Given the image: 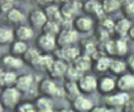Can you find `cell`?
<instances>
[{
    "instance_id": "1",
    "label": "cell",
    "mask_w": 134,
    "mask_h": 112,
    "mask_svg": "<svg viewBox=\"0 0 134 112\" xmlns=\"http://www.w3.org/2000/svg\"><path fill=\"white\" fill-rule=\"evenodd\" d=\"M21 102V93L15 87L4 88L0 92V103L4 109H15Z\"/></svg>"
},
{
    "instance_id": "2",
    "label": "cell",
    "mask_w": 134,
    "mask_h": 112,
    "mask_svg": "<svg viewBox=\"0 0 134 112\" xmlns=\"http://www.w3.org/2000/svg\"><path fill=\"white\" fill-rule=\"evenodd\" d=\"M38 91L41 95L47 96V97H50V98L63 95L62 87L58 86L57 83L50 77H44L39 82Z\"/></svg>"
},
{
    "instance_id": "3",
    "label": "cell",
    "mask_w": 134,
    "mask_h": 112,
    "mask_svg": "<svg viewBox=\"0 0 134 112\" xmlns=\"http://www.w3.org/2000/svg\"><path fill=\"white\" fill-rule=\"evenodd\" d=\"M79 33L72 27H62L60 32L55 37L57 47L63 48L67 46H72L73 43L77 41Z\"/></svg>"
},
{
    "instance_id": "4",
    "label": "cell",
    "mask_w": 134,
    "mask_h": 112,
    "mask_svg": "<svg viewBox=\"0 0 134 112\" xmlns=\"http://www.w3.org/2000/svg\"><path fill=\"white\" fill-rule=\"evenodd\" d=\"M36 45L41 53L49 54L50 52H53L57 49L55 37L46 33H40L36 40Z\"/></svg>"
},
{
    "instance_id": "5",
    "label": "cell",
    "mask_w": 134,
    "mask_h": 112,
    "mask_svg": "<svg viewBox=\"0 0 134 112\" xmlns=\"http://www.w3.org/2000/svg\"><path fill=\"white\" fill-rule=\"evenodd\" d=\"M28 22L32 29H42L45 23L47 22V18L42 8H34L28 14Z\"/></svg>"
},
{
    "instance_id": "6",
    "label": "cell",
    "mask_w": 134,
    "mask_h": 112,
    "mask_svg": "<svg viewBox=\"0 0 134 112\" xmlns=\"http://www.w3.org/2000/svg\"><path fill=\"white\" fill-rule=\"evenodd\" d=\"M58 58L62 61H64L65 63H69L72 64L73 61L81 54L80 48L75 47V46H67V47H63V48H59L55 51Z\"/></svg>"
},
{
    "instance_id": "7",
    "label": "cell",
    "mask_w": 134,
    "mask_h": 112,
    "mask_svg": "<svg viewBox=\"0 0 134 112\" xmlns=\"http://www.w3.org/2000/svg\"><path fill=\"white\" fill-rule=\"evenodd\" d=\"M76 84L82 94H90L96 90V79L93 75L83 74Z\"/></svg>"
},
{
    "instance_id": "8",
    "label": "cell",
    "mask_w": 134,
    "mask_h": 112,
    "mask_svg": "<svg viewBox=\"0 0 134 112\" xmlns=\"http://www.w3.org/2000/svg\"><path fill=\"white\" fill-rule=\"evenodd\" d=\"M68 68L67 63L64 61L54 58L53 62L50 64V66L47 68L46 72L48 73L50 79H59V77H64V74Z\"/></svg>"
},
{
    "instance_id": "9",
    "label": "cell",
    "mask_w": 134,
    "mask_h": 112,
    "mask_svg": "<svg viewBox=\"0 0 134 112\" xmlns=\"http://www.w3.org/2000/svg\"><path fill=\"white\" fill-rule=\"evenodd\" d=\"M72 28L79 32H89L92 29L93 21L88 16H77L74 17L72 20Z\"/></svg>"
},
{
    "instance_id": "10",
    "label": "cell",
    "mask_w": 134,
    "mask_h": 112,
    "mask_svg": "<svg viewBox=\"0 0 134 112\" xmlns=\"http://www.w3.org/2000/svg\"><path fill=\"white\" fill-rule=\"evenodd\" d=\"M116 88V82L107 75L99 76L96 79V90L104 95H109Z\"/></svg>"
},
{
    "instance_id": "11",
    "label": "cell",
    "mask_w": 134,
    "mask_h": 112,
    "mask_svg": "<svg viewBox=\"0 0 134 112\" xmlns=\"http://www.w3.org/2000/svg\"><path fill=\"white\" fill-rule=\"evenodd\" d=\"M23 61L22 59L15 57L13 54H4L1 60H0V65L2 66V68L4 70H8V71H13V70H17L20 69L23 66Z\"/></svg>"
},
{
    "instance_id": "12",
    "label": "cell",
    "mask_w": 134,
    "mask_h": 112,
    "mask_svg": "<svg viewBox=\"0 0 134 112\" xmlns=\"http://www.w3.org/2000/svg\"><path fill=\"white\" fill-rule=\"evenodd\" d=\"M130 99L128 93L126 92H119L115 94H109L105 98V106L110 108H116L124 106L128 100Z\"/></svg>"
},
{
    "instance_id": "13",
    "label": "cell",
    "mask_w": 134,
    "mask_h": 112,
    "mask_svg": "<svg viewBox=\"0 0 134 112\" xmlns=\"http://www.w3.org/2000/svg\"><path fill=\"white\" fill-rule=\"evenodd\" d=\"M32 84H34V77L31 74H20L17 75L14 87L20 93H24L31 88Z\"/></svg>"
},
{
    "instance_id": "14",
    "label": "cell",
    "mask_w": 134,
    "mask_h": 112,
    "mask_svg": "<svg viewBox=\"0 0 134 112\" xmlns=\"http://www.w3.org/2000/svg\"><path fill=\"white\" fill-rule=\"evenodd\" d=\"M92 107V102L86 96H84V94H81L71 103V109L74 112H89Z\"/></svg>"
},
{
    "instance_id": "15",
    "label": "cell",
    "mask_w": 134,
    "mask_h": 112,
    "mask_svg": "<svg viewBox=\"0 0 134 112\" xmlns=\"http://www.w3.org/2000/svg\"><path fill=\"white\" fill-rule=\"evenodd\" d=\"M82 8L83 10L87 14V15H91V16H95L98 19L104 17V12L102 9V5L100 2L95 1V0H89L86 1L85 3L82 4Z\"/></svg>"
},
{
    "instance_id": "16",
    "label": "cell",
    "mask_w": 134,
    "mask_h": 112,
    "mask_svg": "<svg viewBox=\"0 0 134 112\" xmlns=\"http://www.w3.org/2000/svg\"><path fill=\"white\" fill-rule=\"evenodd\" d=\"M34 36V29L29 26V25H18L15 29H14V38L17 41H22V42H26L28 40H30Z\"/></svg>"
},
{
    "instance_id": "17",
    "label": "cell",
    "mask_w": 134,
    "mask_h": 112,
    "mask_svg": "<svg viewBox=\"0 0 134 112\" xmlns=\"http://www.w3.org/2000/svg\"><path fill=\"white\" fill-rule=\"evenodd\" d=\"M62 89H63V95L70 103H72L77 96H80L82 94L77 87V84L73 83V82H65Z\"/></svg>"
},
{
    "instance_id": "18",
    "label": "cell",
    "mask_w": 134,
    "mask_h": 112,
    "mask_svg": "<svg viewBox=\"0 0 134 112\" xmlns=\"http://www.w3.org/2000/svg\"><path fill=\"white\" fill-rule=\"evenodd\" d=\"M116 88L120 92H128L134 89V75L133 74H125L118 77L116 81Z\"/></svg>"
},
{
    "instance_id": "19",
    "label": "cell",
    "mask_w": 134,
    "mask_h": 112,
    "mask_svg": "<svg viewBox=\"0 0 134 112\" xmlns=\"http://www.w3.org/2000/svg\"><path fill=\"white\" fill-rule=\"evenodd\" d=\"M76 70H79L80 72H82L84 74L85 71L89 70L91 67H92V59L88 55H85V54H80L74 61L73 63L71 64Z\"/></svg>"
},
{
    "instance_id": "20",
    "label": "cell",
    "mask_w": 134,
    "mask_h": 112,
    "mask_svg": "<svg viewBox=\"0 0 134 112\" xmlns=\"http://www.w3.org/2000/svg\"><path fill=\"white\" fill-rule=\"evenodd\" d=\"M43 10H44L45 16L47 18V21H54V22H58L60 25H62L63 18L61 16L59 6H57L53 3H51V4L47 5L46 7H44Z\"/></svg>"
},
{
    "instance_id": "21",
    "label": "cell",
    "mask_w": 134,
    "mask_h": 112,
    "mask_svg": "<svg viewBox=\"0 0 134 112\" xmlns=\"http://www.w3.org/2000/svg\"><path fill=\"white\" fill-rule=\"evenodd\" d=\"M34 106H35L37 112L53 110V103H52L51 98L47 97V96H43V95H40L39 97H37L34 100Z\"/></svg>"
},
{
    "instance_id": "22",
    "label": "cell",
    "mask_w": 134,
    "mask_h": 112,
    "mask_svg": "<svg viewBox=\"0 0 134 112\" xmlns=\"http://www.w3.org/2000/svg\"><path fill=\"white\" fill-rule=\"evenodd\" d=\"M16 79H17V74L14 71L3 70L0 73V88L4 89L8 87H14Z\"/></svg>"
},
{
    "instance_id": "23",
    "label": "cell",
    "mask_w": 134,
    "mask_h": 112,
    "mask_svg": "<svg viewBox=\"0 0 134 112\" xmlns=\"http://www.w3.org/2000/svg\"><path fill=\"white\" fill-rule=\"evenodd\" d=\"M53 60H54V58L52 55L46 54V53H42L31 67L35 68L36 70H39V71H42V70L46 71L47 68L50 66V64L53 62Z\"/></svg>"
},
{
    "instance_id": "24",
    "label": "cell",
    "mask_w": 134,
    "mask_h": 112,
    "mask_svg": "<svg viewBox=\"0 0 134 112\" xmlns=\"http://www.w3.org/2000/svg\"><path fill=\"white\" fill-rule=\"evenodd\" d=\"M41 54L42 53L40 52V50L37 47H28L27 50L25 51V53L21 57V59H22L23 63H25L29 66H32Z\"/></svg>"
},
{
    "instance_id": "25",
    "label": "cell",
    "mask_w": 134,
    "mask_h": 112,
    "mask_svg": "<svg viewBox=\"0 0 134 112\" xmlns=\"http://www.w3.org/2000/svg\"><path fill=\"white\" fill-rule=\"evenodd\" d=\"M6 21L9 24L13 25H21V23L24 21V15L19 8H12L6 13Z\"/></svg>"
},
{
    "instance_id": "26",
    "label": "cell",
    "mask_w": 134,
    "mask_h": 112,
    "mask_svg": "<svg viewBox=\"0 0 134 112\" xmlns=\"http://www.w3.org/2000/svg\"><path fill=\"white\" fill-rule=\"evenodd\" d=\"M28 46L26 44V42H22V41H17L14 40L10 44H9V53L15 55V57H22L25 51L27 50Z\"/></svg>"
},
{
    "instance_id": "27",
    "label": "cell",
    "mask_w": 134,
    "mask_h": 112,
    "mask_svg": "<svg viewBox=\"0 0 134 112\" xmlns=\"http://www.w3.org/2000/svg\"><path fill=\"white\" fill-rule=\"evenodd\" d=\"M130 27H131V22H130V20H128V19H126V18H121V19H118V20L114 23V29H113V30H114L117 35L124 37V36H126V35L128 33Z\"/></svg>"
},
{
    "instance_id": "28",
    "label": "cell",
    "mask_w": 134,
    "mask_h": 112,
    "mask_svg": "<svg viewBox=\"0 0 134 112\" xmlns=\"http://www.w3.org/2000/svg\"><path fill=\"white\" fill-rule=\"evenodd\" d=\"M41 30H42V33H46V35H49V36H52V37H57V35L61 30V25L58 22H54V21H47Z\"/></svg>"
},
{
    "instance_id": "29",
    "label": "cell",
    "mask_w": 134,
    "mask_h": 112,
    "mask_svg": "<svg viewBox=\"0 0 134 112\" xmlns=\"http://www.w3.org/2000/svg\"><path fill=\"white\" fill-rule=\"evenodd\" d=\"M110 62L111 59L105 55L99 57L97 60H95L94 63V70L96 72H105L107 70H109V66H110Z\"/></svg>"
},
{
    "instance_id": "30",
    "label": "cell",
    "mask_w": 134,
    "mask_h": 112,
    "mask_svg": "<svg viewBox=\"0 0 134 112\" xmlns=\"http://www.w3.org/2000/svg\"><path fill=\"white\" fill-rule=\"evenodd\" d=\"M14 40V30L7 27H0V45L10 44Z\"/></svg>"
},
{
    "instance_id": "31",
    "label": "cell",
    "mask_w": 134,
    "mask_h": 112,
    "mask_svg": "<svg viewBox=\"0 0 134 112\" xmlns=\"http://www.w3.org/2000/svg\"><path fill=\"white\" fill-rule=\"evenodd\" d=\"M100 5L104 14H110L117 10L120 7V2L116 0H104L100 2Z\"/></svg>"
},
{
    "instance_id": "32",
    "label": "cell",
    "mask_w": 134,
    "mask_h": 112,
    "mask_svg": "<svg viewBox=\"0 0 134 112\" xmlns=\"http://www.w3.org/2000/svg\"><path fill=\"white\" fill-rule=\"evenodd\" d=\"M126 67H127V64L124 61L118 60V59H111L109 70L114 74H120L121 72L125 71Z\"/></svg>"
},
{
    "instance_id": "33",
    "label": "cell",
    "mask_w": 134,
    "mask_h": 112,
    "mask_svg": "<svg viewBox=\"0 0 134 112\" xmlns=\"http://www.w3.org/2000/svg\"><path fill=\"white\" fill-rule=\"evenodd\" d=\"M83 75L82 72H80L79 70H76L72 65L71 66H68L65 74H64V77H65V82H73V83H76L80 77Z\"/></svg>"
},
{
    "instance_id": "34",
    "label": "cell",
    "mask_w": 134,
    "mask_h": 112,
    "mask_svg": "<svg viewBox=\"0 0 134 112\" xmlns=\"http://www.w3.org/2000/svg\"><path fill=\"white\" fill-rule=\"evenodd\" d=\"M120 7L126 19L129 20V18H134V1L133 0H127L121 2Z\"/></svg>"
},
{
    "instance_id": "35",
    "label": "cell",
    "mask_w": 134,
    "mask_h": 112,
    "mask_svg": "<svg viewBox=\"0 0 134 112\" xmlns=\"http://www.w3.org/2000/svg\"><path fill=\"white\" fill-rule=\"evenodd\" d=\"M114 47H115V55L121 57L127 53V43L124 39H117L114 40Z\"/></svg>"
},
{
    "instance_id": "36",
    "label": "cell",
    "mask_w": 134,
    "mask_h": 112,
    "mask_svg": "<svg viewBox=\"0 0 134 112\" xmlns=\"http://www.w3.org/2000/svg\"><path fill=\"white\" fill-rule=\"evenodd\" d=\"M16 112H37L34 103L30 102H20L15 108Z\"/></svg>"
},
{
    "instance_id": "37",
    "label": "cell",
    "mask_w": 134,
    "mask_h": 112,
    "mask_svg": "<svg viewBox=\"0 0 134 112\" xmlns=\"http://www.w3.org/2000/svg\"><path fill=\"white\" fill-rule=\"evenodd\" d=\"M98 26L102 29H104V30H106V31L109 32V31H111V30L114 29V22L110 18L104 16L103 18L98 19Z\"/></svg>"
},
{
    "instance_id": "38",
    "label": "cell",
    "mask_w": 134,
    "mask_h": 112,
    "mask_svg": "<svg viewBox=\"0 0 134 112\" xmlns=\"http://www.w3.org/2000/svg\"><path fill=\"white\" fill-rule=\"evenodd\" d=\"M12 8H14V2L13 1H10V0H0V12H3V13L6 14Z\"/></svg>"
},
{
    "instance_id": "39",
    "label": "cell",
    "mask_w": 134,
    "mask_h": 112,
    "mask_svg": "<svg viewBox=\"0 0 134 112\" xmlns=\"http://www.w3.org/2000/svg\"><path fill=\"white\" fill-rule=\"evenodd\" d=\"M122 112H134V99H129L124 105Z\"/></svg>"
},
{
    "instance_id": "40",
    "label": "cell",
    "mask_w": 134,
    "mask_h": 112,
    "mask_svg": "<svg viewBox=\"0 0 134 112\" xmlns=\"http://www.w3.org/2000/svg\"><path fill=\"white\" fill-rule=\"evenodd\" d=\"M89 112H110V109L106 106H93Z\"/></svg>"
},
{
    "instance_id": "41",
    "label": "cell",
    "mask_w": 134,
    "mask_h": 112,
    "mask_svg": "<svg viewBox=\"0 0 134 112\" xmlns=\"http://www.w3.org/2000/svg\"><path fill=\"white\" fill-rule=\"evenodd\" d=\"M128 67L130 68V70L132 72H134V55H132L128 59Z\"/></svg>"
},
{
    "instance_id": "42",
    "label": "cell",
    "mask_w": 134,
    "mask_h": 112,
    "mask_svg": "<svg viewBox=\"0 0 134 112\" xmlns=\"http://www.w3.org/2000/svg\"><path fill=\"white\" fill-rule=\"evenodd\" d=\"M128 35H129L130 38L134 39V25L130 27V29H129V31H128Z\"/></svg>"
},
{
    "instance_id": "43",
    "label": "cell",
    "mask_w": 134,
    "mask_h": 112,
    "mask_svg": "<svg viewBox=\"0 0 134 112\" xmlns=\"http://www.w3.org/2000/svg\"><path fill=\"white\" fill-rule=\"evenodd\" d=\"M55 112H74L72 109H66V108H62V109H60V110H58V111H55Z\"/></svg>"
},
{
    "instance_id": "44",
    "label": "cell",
    "mask_w": 134,
    "mask_h": 112,
    "mask_svg": "<svg viewBox=\"0 0 134 112\" xmlns=\"http://www.w3.org/2000/svg\"><path fill=\"white\" fill-rule=\"evenodd\" d=\"M3 70H4V69H3V68H2V66H1V65H0V73H1V72H2V71H3Z\"/></svg>"
},
{
    "instance_id": "45",
    "label": "cell",
    "mask_w": 134,
    "mask_h": 112,
    "mask_svg": "<svg viewBox=\"0 0 134 112\" xmlns=\"http://www.w3.org/2000/svg\"><path fill=\"white\" fill-rule=\"evenodd\" d=\"M41 112H54L53 110H49V111H41Z\"/></svg>"
},
{
    "instance_id": "46",
    "label": "cell",
    "mask_w": 134,
    "mask_h": 112,
    "mask_svg": "<svg viewBox=\"0 0 134 112\" xmlns=\"http://www.w3.org/2000/svg\"><path fill=\"white\" fill-rule=\"evenodd\" d=\"M1 109H3V108H2V106H1V103H0V111H1Z\"/></svg>"
}]
</instances>
